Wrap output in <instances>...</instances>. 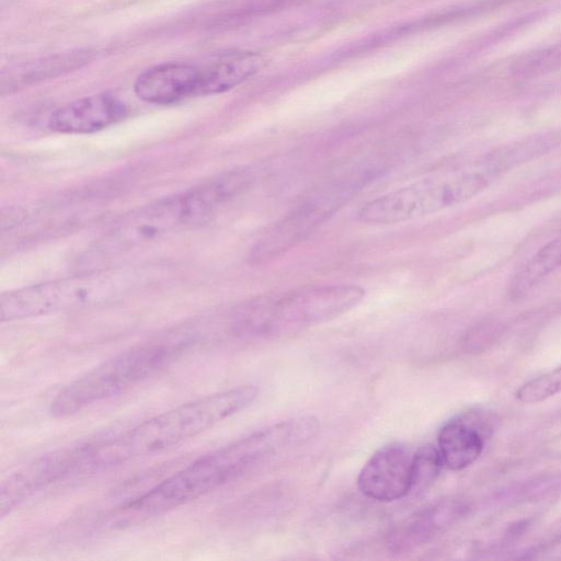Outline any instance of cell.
<instances>
[{"mask_svg":"<svg viewBox=\"0 0 561 561\" xmlns=\"http://www.w3.org/2000/svg\"><path fill=\"white\" fill-rule=\"evenodd\" d=\"M94 57L90 48L56 53L42 58L24 61L3 70L1 75V92L37 83L43 80L80 69Z\"/></svg>","mask_w":561,"mask_h":561,"instance_id":"cell-14","label":"cell"},{"mask_svg":"<svg viewBox=\"0 0 561 561\" xmlns=\"http://www.w3.org/2000/svg\"><path fill=\"white\" fill-rule=\"evenodd\" d=\"M312 436L305 416L280 421L209 451L128 500L110 517L112 527L160 516L233 481L264 460L304 445Z\"/></svg>","mask_w":561,"mask_h":561,"instance_id":"cell-1","label":"cell"},{"mask_svg":"<svg viewBox=\"0 0 561 561\" xmlns=\"http://www.w3.org/2000/svg\"><path fill=\"white\" fill-rule=\"evenodd\" d=\"M365 297L357 285H310L265 294L241 304L231 328L242 337L273 339L300 332L350 311Z\"/></svg>","mask_w":561,"mask_h":561,"instance_id":"cell-3","label":"cell"},{"mask_svg":"<svg viewBox=\"0 0 561 561\" xmlns=\"http://www.w3.org/2000/svg\"><path fill=\"white\" fill-rule=\"evenodd\" d=\"M561 267V234L541 247L514 276L511 290L520 295Z\"/></svg>","mask_w":561,"mask_h":561,"instance_id":"cell-18","label":"cell"},{"mask_svg":"<svg viewBox=\"0 0 561 561\" xmlns=\"http://www.w3.org/2000/svg\"><path fill=\"white\" fill-rule=\"evenodd\" d=\"M443 466L438 448L430 444L420 447L413 454L410 493L425 492L436 481Z\"/></svg>","mask_w":561,"mask_h":561,"instance_id":"cell-20","label":"cell"},{"mask_svg":"<svg viewBox=\"0 0 561 561\" xmlns=\"http://www.w3.org/2000/svg\"><path fill=\"white\" fill-rule=\"evenodd\" d=\"M350 190L339 185L337 188L312 195L296 206L262 233L251 250V259L264 262L293 248L343 204Z\"/></svg>","mask_w":561,"mask_h":561,"instance_id":"cell-8","label":"cell"},{"mask_svg":"<svg viewBox=\"0 0 561 561\" xmlns=\"http://www.w3.org/2000/svg\"><path fill=\"white\" fill-rule=\"evenodd\" d=\"M458 500L434 503L399 526L389 538V549L396 553L412 551L456 524L466 514Z\"/></svg>","mask_w":561,"mask_h":561,"instance_id":"cell-13","label":"cell"},{"mask_svg":"<svg viewBox=\"0 0 561 561\" xmlns=\"http://www.w3.org/2000/svg\"><path fill=\"white\" fill-rule=\"evenodd\" d=\"M195 221L187 192L139 206L122 216L85 253L99 263L159 240Z\"/></svg>","mask_w":561,"mask_h":561,"instance_id":"cell-7","label":"cell"},{"mask_svg":"<svg viewBox=\"0 0 561 561\" xmlns=\"http://www.w3.org/2000/svg\"><path fill=\"white\" fill-rule=\"evenodd\" d=\"M188 339L159 340L126 350L91 368L51 400L54 417L75 415L152 377L178 358Z\"/></svg>","mask_w":561,"mask_h":561,"instance_id":"cell-5","label":"cell"},{"mask_svg":"<svg viewBox=\"0 0 561 561\" xmlns=\"http://www.w3.org/2000/svg\"><path fill=\"white\" fill-rule=\"evenodd\" d=\"M127 114L126 104L110 93H96L75 100L48 118V127L61 134H91L102 130Z\"/></svg>","mask_w":561,"mask_h":561,"instance_id":"cell-11","label":"cell"},{"mask_svg":"<svg viewBox=\"0 0 561 561\" xmlns=\"http://www.w3.org/2000/svg\"><path fill=\"white\" fill-rule=\"evenodd\" d=\"M253 180L254 174L250 169L239 168L220 173L187 191L198 220L219 205L244 192Z\"/></svg>","mask_w":561,"mask_h":561,"instance_id":"cell-17","label":"cell"},{"mask_svg":"<svg viewBox=\"0 0 561 561\" xmlns=\"http://www.w3.org/2000/svg\"><path fill=\"white\" fill-rule=\"evenodd\" d=\"M561 68V41L522 55L512 66V75L533 78Z\"/></svg>","mask_w":561,"mask_h":561,"instance_id":"cell-19","label":"cell"},{"mask_svg":"<svg viewBox=\"0 0 561 561\" xmlns=\"http://www.w3.org/2000/svg\"><path fill=\"white\" fill-rule=\"evenodd\" d=\"M154 277L152 266L93 270L9 293L0 298L1 322L102 305L123 298Z\"/></svg>","mask_w":561,"mask_h":561,"instance_id":"cell-4","label":"cell"},{"mask_svg":"<svg viewBox=\"0 0 561 561\" xmlns=\"http://www.w3.org/2000/svg\"><path fill=\"white\" fill-rule=\"evenodd\" d=\"M561 392V366L523 383L515 397L523 403H538Z\"/></svg>","mask_w":561,"mask_h":561,"instance_id":"cell-21","label":"cell"},{"mask_svg":"<svg viewBox=\"0 0 561 561\" xmlns=\"http://www.w3.org/2000/svg\"><path fill=\"white\" fill-rule=\"evenodd\" d=\"M199 66L167 62L150 67L135 80V94L152 104H171L199 96Z\"/></svg>","mask_w":561,"mask_h":561,"instance_id":"cell-12","label":"cell"},{"mask_svg":"<svg viewBox=\"0 0 561 561\" xmlns=\"http://www.w3.org/2000/svg\"><path fill=\"white\" fill-rule=\"evenodd\" d=\"M262 66V57L252 51L221 54L199 66V95L229 91L254 76Z\"/></svg>","mask_w":561,"mask_h":561,"instance_id":"cell-15","label":"cell"},{"mask_svg":"<svg viewBox=\"0 0 561 561\" xmlns=\"http://www.w3.org/2000/svg\"><path fill=\"white\" fill-rule=\"evenodd\" d=\"M497 174L500 172L485 161L477 168L427 175L367 202L358 209L357 219L375 225L420 219L471 199Z\"/></svg>","mask_w":561,"mask_h":561,"instance_id":"cell-6","label":"cell"},{"mask_svg":"<svg viewBox=\"0 0 561 561\" xmlns=\"http://www.w3.org/2000/svg\"><path fill=\"white\" fill-rule=\"evenodd\" d=\"M413 454L402 443L380 447L363 466L357 488L367 497L392 502L411 491Z\"/></svg>","mask_w":561,"mask_h":561,"instance_id":"cell-10","label":"cell"},{"mask_svg":"<svg viewBox=\"0 0 561 561\" xmlns=\"http://www.w3.org/2000/svg\"><path fill=\"white\" fill-rule=\"evenodd\" d=\"M443 463L459 471L472 465L482 454L484 438L481 431L465 416L447 421L437 436Z\"/></svg>","mask_w":561,"mask_h":561,"instance_id":"cell-16","label":"cell"},{"mask_svg":"<svg viewBox=\"0 0 561 561\" xmlns=\"http://www.w3.org/2000/svg\"><path fill=\"white\" fill-rule=\"evenodd\" d=\"M79 446L42 455L8 474L0 486V516L4 517L38 492L81 476Z\"/></svg>","mask_w":561,"mask_h":561,"instance_id":"cell-9","label":"cell"},{"mask_svg":"<svg viewBox=\"0 0 561 561\" xmlns=\"http://www.w3.org/2000/svg\"><path fill=\"white\" fill-rule=\"evenodd\" d=\"M259 396L254 385H241L182 403L115 437L96 442L102 470L167 451L248 408Z\"/></svg>","mask_w":561,"mask_h":561,"instance_id":"cell-2","label":"cell"}]
</instances>
